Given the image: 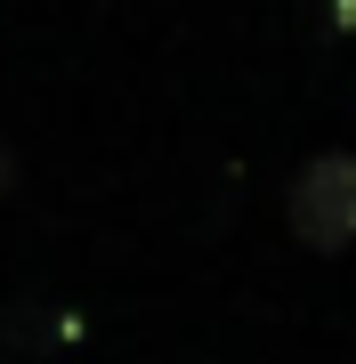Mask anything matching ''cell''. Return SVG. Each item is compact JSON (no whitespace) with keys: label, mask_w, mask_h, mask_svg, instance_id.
<instances>
[{"label":"cell","mask_w":356,"mask_h":364,"mask_svg":"<svg viewBox=\"0 0 356 364\" xmlns=\"http://www.w3.org/2000/svg\"><path fill=\"white\" fill-rule=\"evenodd\" d=\"M284 219H291V235H300L308 251H324V259H340V251L356 243V154L348 146L308 154L300 170H291Z\"/></svg>","instance_id":"obj_1"},{"label":"cell","mask_w":356,"mask_h":364,"mask_svg":"<svg viewBox=\"0 0 356 364\" xmlns=\"http://www.w3.org/2000/svg\"><path fill=\"white\" fill-rule=\"evenodd\" d=\"M324 25L332 33H356V0H324Z\"/></svg>","instance_id":"obj_2"}]
</instances>
